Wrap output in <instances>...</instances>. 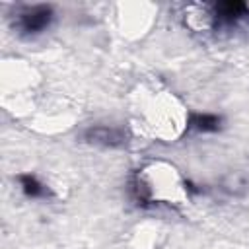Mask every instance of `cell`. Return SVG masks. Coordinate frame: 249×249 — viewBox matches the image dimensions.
<instances>
[{"label": "cell", "instance_id": "1", "mask_svg": "<svg viewBox=\"0 0 249 249\" xmlns=\"http://www.w3.org/2000/svg\"><path fill=\"white\" fill-rule=\"evenodd\" d=\"M132 115L136 123L134 126H138L144 134L163 142L177 140L189 124V113L185 105L165 89L140 88V91L134 93Z\"/></svg>", "mask_w": 249, "mask_h": 249}, {"label": "cell", "instance_id": "2", "mask_svg": "<svg viewBox=\"0 0 249 249\" xmlns=\"http://www.w3.org/2000/svg\"><path fill=\"white\" fill-rule=\"evenodd\" d=\"M138 196L146 202L183 204L187 202V183L179 169L167 161H150L136 175Z\"/></svg>", "mask_w": 249, "mask_h": 249}, {"label": "cell", "instance_id": "3", "mask_svg": "<svg viewBox=\"0 0 249 249\" xmlns=\"http://www.w3.org/2000/svg\"><path fill=\"white\" fill-rule=\"evenodd\" d=\"M39 84L37 72L25 60H4L2 64V103L18 117L35 109L33 91Z\"/></svg>", "mask_w": 249, "mask_h": 249}, {"label": "cell", "instance_id": "4", "mask_svg": "<svg viewBox=\"0 0 249 249\" xmlns=\"http://www.w3.org/2000/svg\"><path fill=\"white\" fill-rule=\"evenodd\" d=\"M158 8L148 2H128L119 4V29L123 35L130 39L142 37L154 23Z\"/></svg>", "mask_w": 249, "mask_h": 249}, {"label": "cell", "instance_id": "5", "mask_svg": "<svg viewBox=\"0 0 249 249\" xmlns=\"http://www.w3.org/2000/svg\"><path fill=\"white\" fill-rule=\"evenodd\" d=\"M163 235H165V231H163L161 224L146 220L132 230L130 245H132V249H158Z\"/></svg>", "mask_w": 249, "mask_h": 249}, {"label": "cell", "instance_id": "6", "mask_svg": "<svg viewBox=\"0 0 249 249\" xmlns=\"http://www.w3.org/2000/svg\"><path fill=\"white\" fill-rule=\"evenodd\" d=\"M216 12L206 4H191L185 10V23L193 31H208L216 23Z\"/></svg>", "mask_w": 249, "mask_h": 249}, {"label": "cell", "instance_id": "7", "mask_svg": "<svg viewBox=\"0 0 249 249\" xmlns=\"http://www.w3.org/2000/svg\"><path fill=\"white\" fill-rule=\"evenodd\" d=\"M21 19V27L25 31H39L43 29L49 19H51V10L45 6H35V8H27L19 14Z\"/></svg>", "mask_w": 249, "mask_h": 249}, {"label": "cell", "instance_id": "8", "mask_svg": "<svg viewBox=\"0 0 249 249\" xmlns=\"http://www.w3.org/2000/svg\"><path fill=\"white\" fill-rule=\"evenodd\" d=\"M88 140L89 142H101V144L113 146V144H121L123 142V132L117 130V128H105V126L89 128L88 130Z\"/></svg>", "mask_w": 249, "mask_h": 249}, {"label": "cell", "instance_id": "9", "mask_svg": "<svg viewBox=\"0 0 249 249\" xmlns=\"http://www.w3.org/2000/svg\"><path fill=\"white\" fill-rule=\"evenodd\" d=\"M212 249H224V247H218V245H216V247H212ZM228 249H231V247H228Z\"/></svg>", "mask_w": 249, "mask_h": 249}]
</instances>
